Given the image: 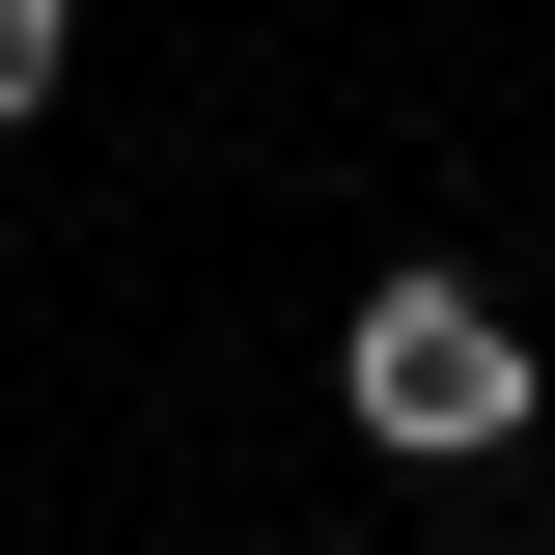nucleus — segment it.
I'll list each match as a JSON object with an SVG mask.
<instances>
[{"label": "nucleus", "instance_id": "1", "mask_svg": "<svg viewBox=\"0 0 555 555\" xmlns=\"http://www.w3.org/2000/svg\"><path fill=\"white\" fill-rule=\"evenodd\" d=\"M334 416L389 444V473H500V444L555 416V361H528L500 278H361V306H334Z\"/></svg>", "mask_w": 555, "mask_h": 555}, {"label": "nucleus", "instance_id": "2", "mask_svg": "<svg viewBox=\"0 0 555 555\" xmlns=\"http://www.w3.org/2000/svg\"><path fill=\"white\" fill-rule=\"evenodd\" d=\"M56 83H83V0H0V139L56 112Z\"/></svg>", "mask_w": 555, "mask_h": 555}]
</instances>
